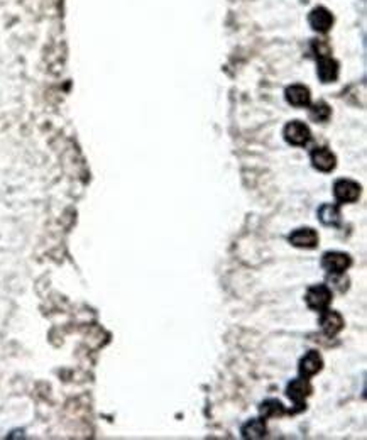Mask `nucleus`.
<instances>
[{
  "mask_svg": "<svg viewBox=\"0 0 367 440\" xmlns=\"http://www.w3.org/2000/svg\"><path fill=\"white\" fill-rule=\"evenodd\" d=\"M305 300H307V305L311 310L323 311L332 303V291L327 285H313L308 288Z\"/></svg>",
  "mask_w": 367,
  "mask_h": 440,
  "instance_id": "obj_1",
  "label": "nucleus"
},
{
  "mask_svg": "<svg viewBox=\"0 0 367 440\" xmlns=\"http://www.w3.org/2000/svg\"><path fill=\"white\" fill-rule=\"evenodd\" d=\"M311 391H313V388H311L308 378H301V380H293L290 384H288V388H286L288 398H290L291 402H294V405L298 406V411L303 410L305 406H307V405H305V398L310 396Z\"/></svg>",
  "mask_w": 367,
  "mask_h": 440,
  "instance_id": "obj_2",
  "label": "nucleus"
},
{
  "mask_svg": "<svg viewBox=\"0 0 367 440\" xmlns=\"http://www.w3.org/2000/svg\"><path fill=\"white\" fill-rule=\"evenodd\" d=\"M311 137V132L307 124L299 120H293L285 127V139L291 146H305Z\"/></svg>",
  "mask_w": 367,
  "mask_h": 440,
  "instance_id": "obj_3",
  "label": "nucleus"
},
{
  "mask_svg": "<svg viewBox=\"0 0 367 440\" xmlns=\"http://www.w3.org/2000/svg\"><path fill=\"white\" fill-rule=\"evenodd\" d=\"M333 195H335L337 202L352 203L360 197V185L352 180H338L333 186Z\"/></svg>",
  "mask_w": 367,
  "mask_h": 440,
  "instance_id": "obj_4",
  "label": "nucleus"
},
{
  "mask_svg": "<svg viewBox=\"0 0 367 440\" xmlns=\"http://www.w3.org/2000/svg\"><path fill=\"white\" fill-rule=\"evenodd\" d=\"M350 264L352 259L343 253H325L321 258V266L332 275H342L350 268Z\"/></svg>",
  "mask_w": 367,
  "mask_h": 440,
  "instance_id": "obj_5",
  "label": "nucleus"
},
{
  "mask_svg": "<svg viewBox=\"0 0 367 440\" xmlns=\"http://www.w3.org/2000/svg\"><path fill=\"white\" fill-rule=\"evenodd\" d=\"M320 327L321 330L325 332V336L333 337L337 336L338 332L343 328V319L338 311H332V310H323L320 317Z\"/></svg>",
  "mask_w": 367,
  "mask_h": 440,
  "instance_id": "obj_6",
  "label": "nucleus"
},
{
  "mask_svg": "<svg viewBox=\"0 0 367 440\" xmlns=\"http://www.w3.org/2000/svg\"><path fill=\"white\" fill-rule=\"evenodd\" d=\"M311 163L318 171H323V173H329L335 168L337 164V159H335V154H333L330 149L327 148H316L311 151Z\"/></svg>",
  "mask_w": 367,
  "mask_h": 440,
  "instance_id": "obj_7",
  "label": "nucleus"
},
{
  "mask_svg": "<svg viewBox=\"0 0 367 440\" xmlns=\"http://www.w3.org/2000/svg\"><path fill=\"white\" fill-rule=\"evenodd\" d=\"M321 367H323V359H321V355L316 352V350H310V352L299 361L298 371L303 378H311V376H315L316 372H320Z\"/></svg>",
  "mask_w": 367,
  "mask_h": 440,
  "instance_id": "obj_8",
  "label": "nucleus"
},
{
  "mask_svg": "<svg viewBox=\"0 0 367 440\" xmlns=\"http://www.w3.org/2000/svg\"><path fill=\"white\" fill-rule=\"evenodd\" d=\"M290 242L294 247H305V249H313L318 244V234L313 229H298L290 234Z\"/></svg>",
  "mask_w": 367,
  "mask_h": 440,
  "instance_id": "obj_9",
  "label": "nucleus"
},
{
  "mask_svg": "<svg viewBox=\"0 0 367 440\" xmlns=\"http://www.w3.org/2000/svg\"><path fill=\"white\" fill-rule=\"evenodd\" d=\"M310 26L318 32L330 31V27L333 26V15L325 7H316L310 14Z\"/></svg>",
  "mask_w": 367,
  "mask_h": 440,
  "instance_id": "obj_10",
  "label": "nucleus"
},
{
  "mask_svg": "<svg viewBox=\"0 0 367 440\" xmlns=\"http://www.w3.org/2000/svg\"><path fill=\"white\" fill-rule=\"evenodd\" d=\"M285 95H286L288 103H291L293 107H308L310 100H311L310 90L307 87H303V85L288 87L286 92H285Z\"/></svg>",
  "mask_w": 367,
  "mask_h": 440,
  "instance_id": "obj_11",
  "label": "nucleus"
},
{
  "mask_svg": "<svg viewBox=\"0 0 367 440\" xmlns=\"http://www.w3.org/2000/svg\"><path fill=\"white\" fill-rule=\"evenodd\" d=\"M318 78L323 83H332L337 80L338 76V63L335 59H332L330 56H323L318 59Z\"/></svg>",
  "mask_w": 367,
  "mask_h": 440,
  "instance_id": "obj_12",
  "label": "nucleus"
},
{
  "mask_svg": "<svg viewBox=\"0 0 367 440\" xmlns=\"http://www.w3.org/2000/svg\"><path fill=\"white\" fill-rule=\"evenodd\" d=\"M318 219L323 225L337 227L340 224V210H338L337 205L325 203L318 208Z\"/></svg>",
  "mask_w": 367,
  "mask_h": 440,
  "instance_id": "obj_13",
  "label": "nucleus"
},
{
  "mask_svg": "<svg viewBox=\"0 0 367 440\" xmlns=\"http://www.w3.org/2000/svg\"><path fill=\"white\" fill-rule=\"evenodd\" d=\"M244 438H263L266 435V423L263 418H254L242 427Z\"/></svg>",
  "mask_w": 367,
  "mask_h": 440,
  "instance_id": "obj_14",
  "label": "nucleus"
},
{
  "mask_svg": "<svg viewBox=\"0 0 367 440\" xmlns=\"http://www.w3.org/2000/svg\"><path fill=\"white\" fill-rule=\"evenodd\" d=\"M259 411H261V416H264V418H271V416H281V415L286 413L285 406H283L281 402H277V400H266L264 403H261Z\"/></svg>",
  "mask_w": 367,
  "mask_h": 440,
  "instance_id": "obj_15",
  "label": "nucleus"
},
{
  "mask_svg": "<svg viewBox=\"0 0 367 440\" xmlns=\"http://www.w3.org/2000/svg\"><path fill=\"white\" fill-rule=\"evenodd\" d=\"M310 117L316 122H327L330 119V107L325 102L315 103L310 110Z\"/></svg>",
  "mask_w": 367,
  "mask_h": 440,
  "instance_id": "obj_16",
  "label": "nucleus"
}]
</instances>
